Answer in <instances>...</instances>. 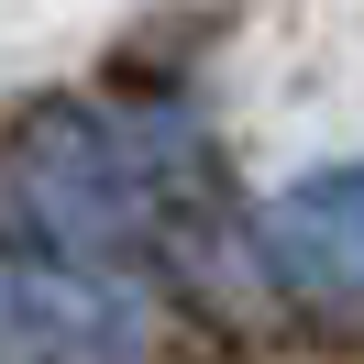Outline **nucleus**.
Masks as SVG:
<instances>
[{"label":"nucleus","instance_id":"obj_3","mask_svg":"<svg viewBox=\"0 0 364 364\" xmlns=\"http://www.w3.org/2000/svg\"><path fill=\"white\" fill-rule=\"evenodd\" d=\"M265 254L298 287H364V166L298 177L287 199L265 210Z\"/></svg>","mask_w":364,"mask_h":364},{"label":"nucleus","instance_id":"obj_1","mask_svg":"<svg viewBox=\"0 0 364 364\" xmlns=\"http://www.w3.org/2000/svg\"><path fill=\"white\" fill-rule=\"evenodd\" d=\"M11 199L67 254H133L144 232H155V199H144L133 155H122L89 111H33L23 133H11Z\"/></svg>","mask_w":364,"mask_h":364},{"label":"nucleus","instance_id":"obj_2","mask_svg":"<svg viewBox=\"0 0 364 364\" xmlns=\"http://www.w3.org/2000/svg\"><path fill=\"white\" fill-rule=\"evenodd\" d=\"M0 353L11 364H144L133 287L89 265H0Z\"/></svg>","mask_w":364,"mask_h":364}]
</instances>
